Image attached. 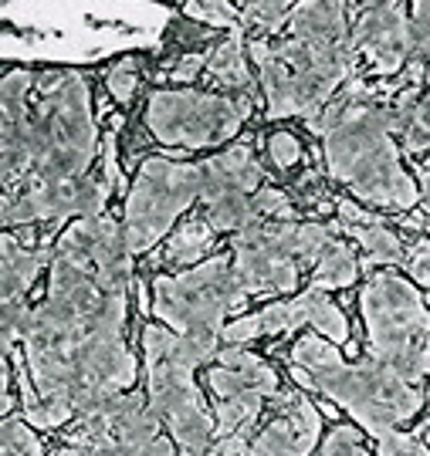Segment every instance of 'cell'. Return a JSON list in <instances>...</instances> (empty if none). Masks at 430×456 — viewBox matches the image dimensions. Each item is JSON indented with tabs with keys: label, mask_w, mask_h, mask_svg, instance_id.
Segmentation results:
<instances>
[{
	"label": "cell",
	"mask_w": 430,
	"mask_h": 456,
	"mask_svg": "<svg viewBox=\"0 0 430 456\" xmlns=\"http://www.w3.org/2000/svg\"><path fill=\"white\" fill-rule=\"evenodd\" d=\"M234 274L241 281L244 294H292L298 288V264L292 257L278 254L271 244L261 237V224L241 230L234 237Z\"/></svg>",
	"instance_id": "obj_11"
},
{
	"label": "cell",
	"mask_w": 430,
	"mask_h": 456,
	"mask_svg": "<svg viewBox=\"0 0 430 456\" xmlns=\"http://www.w3.org/2000/svg\"><path fill=\"white\" fill-rule=\"evenodd\" d=\"M352 45L369 58L376 75H397L400 68L414 61L410 45V20L403 4H369L360 7V17L352 24Z\"/></svg>",
	"instance_id": "obj_10"
},
{
	"label": "cell",
	"mask_w": 430,
	"mask_h": 456,
	"mask_svg": "<svg viewBox=\"0 0 430 456\" xmlns=\"http://www.w3.org/2000/svg\"><path fill=\"white\" fill-rule=\"evenodd\" d=\"M200 200L211 203L220 193H258L261 180H265V169L254 159L251 146H231L227 152H220L214 159L200 163Z\"/></svg>",
	"instance_id": "obj_14"
},
{
	"label": "cell",
	"mask_w": 430,
	"mask_h": 456,
	"mask_svg": "<svg viewBox=\"0 0 430 456\" xmlns=\"http://www.w3.org/2000/svg\"><path fill=\"white\" fill-rule=\"evenodd\" d=\"M183 456H203V453H190V450H183Z\"/></svg>",
	"instance_id": "obj_38"
},
{
	"label": "cell",
	"mask_w": 430,
	"mask_h": 456,
	"mask_svg": "<svg viewBox=\"0 0 430 456\" xmlns=\"http://www.w3.org/2000/svg\"><path fill=\"white\" fill-rule=\"evenodd\" d=\"M335 213H339V227L346 230L349 237H356L360 247L366 250V264L373 267H383V264H400L407 254H403V244L393 230L383 224L376 213L360 210L356 203L349 200H339L335 203Z\"/></svg>",
	"instance_id": "obj_15"
},
{
	"label": "cell",
	"mask_w": 430,
	"mask_h": 456,
	"mask_svg": "<svg viewBox=\"0 0 430 456\" xmlns=\"http://www.w3.org/2000/svg\"><path fill=\"white\" fill-rule=\"evenodd\" d=\"M265 406V395H234V399H217L214 423L217 436H231V433H248L258 412Z\"/></svg>",
	"instance_id": "obj_22"
},
{
	"label": "cell",
	"mask_w": 430,
	"mask_h": 456,
	"mask_svg": "<svg viewBox=\"0 0 430 456\" xmlns=\"http://www.w3.org/2000/svg\"><path fill=\"white\" fill-rule=\"evenodd\" d=\"M207 207V224L214 230H231V233H241V230L254 227V224H261V216L254 210V193H241V190H234V193H220L214 196L211 203H203Z\"/></svg>",
	"instance_id": "obj_20"
},
{
	"label": "cell",
	"mask_w": 430,
	"mask_h": 456,
	"mask_svg": "<svg viewBox=\"0 0 430 456\" xmlns=\"http://www.w3.org/2000/svg\"><path fill=\"white\" fill-rule=\"evenodd\" d=\"M146 392L149 409L156 419L166 423L173 440L190 453H207L214 446L217 423L214 416L203 409L200 389L194 386L190 369L177 362H149L146 365Z\"/></svg>",
	"instance_id": "obj_9"
},
{
	"label": "cell",
	"mask_w": 430,
	"mask_h": 456,
	"mask_svg": "<svg viewBox=\"0 0 430 456\" xmlns=\"http://www.w3.org/2000/svg\"><path fill=\"white\" fill-rule=\"evenodd\" d=\"M200 163H180L173 156H149L139 166L133 190L126 196V240L133 254H143L163 240L173 220L200 200Z\"/></svg>",
	"instance_id": "obj_6"
},
{
	"label": "cell",
	"mask_w": 430,
	"mask_h": 456,
	"mask_svg": "<svg viewBox=\"0 0 430 456\" xmlns=\"http://www.w3.org/2000/svg\"><path fill=\"white\" fill-rule=\"evenodd\" d=\"M207 75L220 82L224 88L237 92V98H254L258 95V78L251 75L248 54H244V28L231 31L224 41H217L207 51Z\"/></svg>",
	"instance_id": "obj_18"
},
{
	"label": "cell",
	"mask_w": 430,
	"mask_h": 456,
	"mask_svg": "<svg viewBox=\"0 0 430 456\" xmlns=\"http://www.w3.org/2000/svg\"><path fill=\"white\" fill-rule=\"evenodd\" d=\"M200 71H207V54H200V51H190V54H183L180 61L173 65L170 78H173V82H194Z\"/></svg>",
	"instance_id": "obj_35"
},
{
	"label": "cell",
	"mask_w": 430,
	"mask_h": 456,
	"mask_svg": "<svg viewBox=\"0 0 430 456\" xmlns=\"http://www.w3.org/2000/svg\"><path fill=\"white\" fill-rule=\"evenodd\" d=\"M369 359L383 362L386 369L407 355L410 348H427L430 311L414 284L400 274H373L360 294Z\"/></svg>",
	"instance_id": "obj_8"
},
{
	"label": "cell",
	"mask_w": 430,
	"mask_h": 456,
	"mask_svg": "<svg viewBox=\"0 0 430 456\" xmlns=\"http://www.w3.org/2000/svg\"><path fill=\"white\" fill-rule=\"evenodd\" d=\"M31 423H21L14 416H7L0 426V456H45V446L34 436Z\"/></svg>",
	"instance_id": "obj_26"
},
{
	"label": "cell",
	"mask_w": 430,
	"mask_h": 456,
	"mask_svg": "<svg viewBox=\"0 0 430 456\" xmlns=\"http://www.w3.org/2000/svg\"><path fill=\"white\" fill-rule=\"evenodd\" d=\"M183 14L197 17L211 28H227V31L241 28V7H234V4H217V0L214 4H186Z\"/></svg>",
	"instance_id": "obj_27"
},
{
	"label": "cell",
	"mask_w": 430,
	"mask_h": 456,
	"mask_svg": "<svg viewBox=\"0 0 430 456\" xmlns=\"http://www.w3.org/2000/svg\"><path fill=\"white\" fill-rule=\"evenodd\" d=\"M407 271H410V277H414L417 284L430 288V237H424V240H420V244L410 250Z\"/></svg>",
	"instance_id": "obj_34"
},
{
	"label": "cell",
	"mask_w": 430,
	"mask_h": 456,
	"mask_svg": "<svg viewBox=\"0 0 430 456\" xmlns=\"http://www.w3.org/2000/svg\"><path fill=\"white\" fill-rule=\"evenodd\" d=\"M424 436H427V443H430V423H427V426H424Z\"/></svg>",
	"instance_id": "obj_37"
},
{
	"label": "cell",
	"mask_w": 430,
	"mask_h": 456,
	"mask_svg": "<svg viewBox=\"0 0 430 456\" xmlns=\"http://www.w3.org/2000/svg\"><path fill=\"white\" fill-rule=\"evenodd\" d=\"M288 359L298 386L329 395L376 440L393 433L424 406V392L403 382L393 369H386L376 359L349 365L343 362L339 348H332V342L318 335L298 338Z\"/></svg>",
	"instance_id": "obj_3"
},
{
	"label": "cell",
	"mask_w": 430,
	"mask_h": 456,
	"mask_svg": "<svg viewBox=\"0 0 430 456\" xmlns=\"http://www.w3.org/2000/svg\"><path fill=\"white\" fill-rule=\"evenodd\" d=\"M54 261V247H24L17 237H4L0 240V294L4 301L24 297V291L31 288L41 267Z\"/></svg>",
	"instance_id": "obj_17"
},
{
	"label": "cell",
	"mask_w": 430,
	"mask_h": 456,
	"mask_svg": "<svg viewBox=\"0 0 430 456\" xmlns=\"http://www.w3.org/2000/svg\"><path fill=\"white\" fill-rule=\"evenodd\" d=\"M292 301H295L298 322H302V325L318 328V335H322L326 342H332V345H346L349 342L346 314L335 308V305H332V301L322 291L309 288V291L298 294V297H292Z\"/></svg>",
	"instance_id": "obj_19"
},
{
	"label": "cell",
	"mask_w": 430,
	"mask_h": 456,
	"mask_svg": "<svg viewBox=\"0 0 430 456\" xmlns=\"http://www.w3.org/2000/svg\"><path fill=\"white\" fill-rule=\"evenodd\" d=\"M31 305L24 297H14V301H4L0 308V335H4V359H11L17 348V342L28 338V328H31Z\"/></svg>",
	"instance_id": "obj_24"
},
{
	"label": "cell",
	"mask_w": 430,
	"mask_h": 456,
	"mask_svg": "<svg viewBox=\"0 0 430 456\" xmlns=\"http://www.w3.org/2000/svg\"><path fill=\"white\" fill-rule=\"evenodd\" d=\"M105 85H109V95L116 98V102L129 105L136 95V88H139V65H136L133 58L119 61V65L105 75Z\"/></svg>",
	"instance_id": "obj_28"
},
{
	"label": "cell",
	"mask_w": 430,
	"mask_h": 456,
	"mask_svg": "<svg viewBox=\"0 0 430 456\" xmlns=\"http://www.w3.org/2000/svg\"><path fill=\"white\" fill-rule=\"evenodd\" d=\"M211 244H214V227L194 220V224H186L183 230H177V237L166 244V261L194 264Z\"/></svg>",
	"instance_id": "obj_23"
},
{
	"label": "cell",
	"mask_w": 430,
	"mask_h": 456,
	"mask_svg": "<svg viewBox=\"0 0 430 456\" xmlns=\"http://www.w3.org/2000/svg\"><path fill=\"white\" fill-rule=\"evenodd\" d=\"M295 4H241V28H254L261 34H275L292 20Z\"/></svg>",
	"instance_id": "obj_25"
},
{
	"label": "cell",
	"mask_w": 430,
	"mask_h": 456,
	"mask_svg": "<svg viewBox=\"0 0 430 456\" xmlns=\"http://www.w3.org/2000/svg\"><path fill=\"white\" fill-rule=\"evenodd\" d=\"M309 129L326 139V166L352 193L386 210H410L420 203V190L400 166L393 146L390 102H380L376 88L363 78H349L322 112L309 118Z\"/></svg>",
	"instance_id": "obj_2"
},
{
	"label": "cell",
	"mask_w": 430,
	"mask_h": 456,
	"mask_svg": "<svg viewBox=\"0 0 430 456\" xmlns=\"http://www.w3.org/2000/svg\"><path fill=\"white\" fill-rule=\"evenodd\" d=\"M346 4H295L292 11V37L312 48H339L352 41Z\"/></svg>",
	"instance_id": "obj_16"
},
{
	"label": "cell",
	"mask_w": 430,
	"mask_h": 456,
	"mask_svg": "<svg viewBox=\"0 0 430 456\" xmlns=\"http://www.w3.org/2000/svg\"><path fill=\"white\" fill-rule=\"evenodd\" d=\"M211 392L217 399L234 395H278V375L271 365L251 355L241 345H227L217 352V369L211 372Z\"/></svg>",
	"instance_id": "obj_13"
},
{
	"label": "cell",
	"mask_w": 430,
	"mask_h": 456,
	"mask_svg": "<svg viewBox=\"0 0 430 456\" xmlns=\"http://www.w3.org/2000/svg\"><path fill=\"white\" fill-rule=\"evenodd\" d=\"M318 429L322 416L305 395H282V416L251 440L248 456H309L318 443Z\"/></svg>",
	"instance_id": "obj_12"
},
{
	"label": "cell",
	"mask_w": 430,
	"mask_h": 456,
	"mask_svg": "<svg viewBox=\"0 0 430 456\" xmlns=\"http://www.w3.org/2000/svg\"><path fill=\"white\" fill-rule=\"evenodd\" d=\"M318 456H369V453H366L363 443H360V429H352V426H335Z\"/></svg>",
	"instance_id": "obj_31"
},
{
	"label": "cell",
	"mask_w": 430,
	"mask_h": 456,
	"mask_svg": "<svg viewBox=\"0 0 430 456\" xmlns=\"http://www.w3.org/2000/svg\"><path fill=\"white\" fill-rule=\"evenodd\" d=\"M268 156L275 159L278 169H292V166L302 159V146H298V139L292 132H275V135L268 139Z\"/></svg>",
	"instance_id": "obj_33"
},
{
	"label": "cell",
	"mask_w": 430,
	"mask_h": 456,
	"mask_svg": "<svg viewBox=\"0 0 430 456\" xmlns=\"http://www.w3.org/2000/svg\"><path fill=\"white\" fill-rule=\"evenodd\" d=\"M254 210L258 216L265 220H295V210H292V200L282 193V190H275V186H261L258 193H254Z\"/></svg>",
	"instance_id": "obj_29"
},
{
	"label": "cell",
	"mask_w": 430,
	"mask_h": 456,
	"mask_svg": "<svg viewBox=\"0 0 430 456\" xmlns=\"http://www.w3.org/2000/svg\"><path fill=\"white\" fill-rule=\"evenodd\" d=\"M37 105L21 122H0L4 193L41 183L82 180L99 149L92 95L82 75L51 71L37 78Z\"/></svg>",
	"instance_id": "obj_1"
},
{
	"label": "cell",
	"mask_w": 430,
	"mask_h": 456,
	"mask_svg": "<svg viewBox=\"0 0 430 456\" xmlns=\"http://www.w3.org/2000/svg\"><path fill=\"white\" fill-rule=\"evenodd\" d=\"M248 301L227 257H211L183 274H160L153 281V314L177 335L214 338L224 335V318Z\"/></svg>",
	"instance_id": "obj_5"
},
{
	"label": "cell",
	"mask_w": 430,
	"mask_h": 456,
	"mask_svg": "<svg viewBox=\"0 0 430 456\" xmlns=\"http://www.w3.org/2000/svg\"><path fill=\"white\" fill-rule=\"evenodd\" d=\"M356 45L339 48H312L295 37L268 45L265 37L251 41L248 58L258 68V85L265 92L268 118H315L339 95V88L352 78Z\"/></svg>",
	"instance_id": "obj_4"
},
{
	"label": "cell",
	"mask_w": 430,
	"mask_h": 456,
	"mask_svg": "<svg viewBox=\"0 0 430 456\" xmlns=\"http://www.w3.org/2000/svg\"><path fill=\"white\" fill-rule=\"evenodd\" d=\"M376 456H430V446L420 440V436H410V433L393 429V433L380 436V450H376Z\"/></svg>",
	"instance_id": "obj_30"
},
{
	"label": "cell",
	"mask_w": 430,
	"mask_h": 456,
	"mask_svg": "<svg viewBox=\"0 0 430 456\" xmlns=\"http://www.w3.org/2000/svg\"><path fill=\"white\" fill-rule=\"evenodd\" d=\"M251 102L207 92H153L146 102V129L163 146L207 149L227 142L248 118Z\"/></svg>",
	"instance_id": "obj_7"
},
{
	"label": "cell",
	"mask_w": 430,
	"mask_h": 456,
	"mask_svg": "<svg viewBox=\"0 0 430 456\" xmlns=\"http://www.w3.org/2000/svg\"><path fill=\"white\" fill-rule=\"evenodd\" d=\"M356 277H360V261H356L352 247L346 240H335L315 264L312 288L315 291H339V288H349Z\"/></svg>",
	"instance_id": "obj_21"
},
{
	"label": "cell",
	"mask_w": 430,
	"mask_h": 456,
	"mask_svg": "<svg viewBox=\"0 0 430 456\" xmlns=\"http://www.w3.org/2000/svg\"><path fill=\"white\" fill-rule=\"evenodd\" d=\"M410 45H414L417 61L424 54H430V4H414L410 7Z\"/></svg>",
	"instance_id": "obj_32"
},
{
	"label": "cell",
	"mask_w": 430,
	"mask_h": 456,
	"mask_svg": "<svg viewBox=\"0 0 430 456\" xmlns=\"http://www.w3.org/2000/svg\"><path fill=\"white\" fill-rule=\"evenodd\" d=\"M420 203L430 213V169H424V166H420Z\"/></svg>",
	"instance_id": "obj_36"
}]
</instances>
